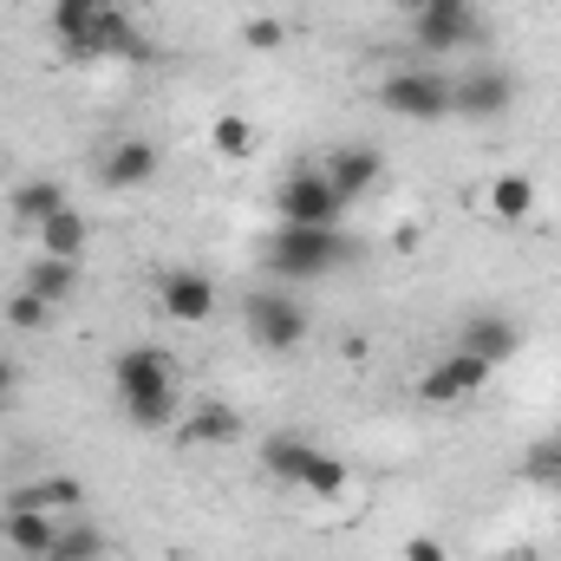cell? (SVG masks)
Returning a JSON list of instances; mask_svg holds the SVG:
<instances>
[{
    "instance_id": "6da1fadb",
    "label": "cell",
    "mask_w": 561,
    "mask_h": 561,
    "mask_svg": "<svg viewBox=\"0 0 561 561\" xmlns=\"http://www.w3.org/2000/svg\"><path fill=\"white\" fill-rule=\"evenodd\" d=\"M359 249H353V236L346 229H294V222H280L275 236L262 242V268L275 280H320L333 275L340 262H353Z\"/></svg>"
},
{
    "instance_id": "7a4b0ae2",
    "label": "cell",
    "mask_w": 561,
    "mask_h": 561,
    "mask_svg": "<svg viewBox=\"0 0 561 561\" xmlns=\"http://www.w3.org/2000/svg\"><path fill=\"white\" fill-rule=\"evenodd\" d=\"M275 216L294 222V229H340L346 196L333 190V176H327L320 163H300V170H287L275 183Z\"/></svg>"
},
{
    "instance_id": "3957f363",
    "label": "cell",
    "mask_w": 561,
    "mask_h": 561,
    "mask_svg": "<svg viewBox=\"0 0 561 561\" xmlns=\"http://www.w3.org/2000/svg\"><path fill=\"white\" fill-rule=\"evenodd\" d=\"M379 112H392V118H405V125H444L450 118V72H437V66H405V72H392V79H379Z\"/></svg>"
},
{
    "instance_id": "277c9868",
    "label": "cell",
    "mask_w": 561,
    "mask_h": 561,
    "mask_svg": "<svg viewBox=\"0 0 561 561\" xmlns=\"http://www.w3.org/2000/svg\"><path fill=\"white\" fill-rule=\"evenodd\" d=\"M242 327H249V340H255L262 353H294V346L307 340V307H300L287 287H255V294L242 300Z\"/></svg>"
},
{
    "instance_id": "5b68a950",
    "label": "cell",
    "mask_w": 561,
    "mask_h": 561,
    "mask_svg": "<svg viewBox=\"0 0 561 561\" xmlns=\"http://www.w3.org/2000/svg\"><path fill=\"white\" fill-rule=\"evenodd\" d=\"M112 386H118V405H144V399H170L183 392V373L163 346H125L112 359Z\"/></svg>"
},
{
    "instance_id": "8992f818",
    "label": "cell",
    "mask_w": 561,
    "mask_h": 561,
    "mask_svg": "<svg viewBox=\"0 0 561 561\" xmlns=\"http://www.w3.org/2000/svg\"><path fill=\"white\" fill-rule=\"evenodd\" d=\"M516 105V72L503 66H477V72H450V118L463 125H490Z\"/></svg>"
},
{
    "instance_id": "52a82bcc",
    "label": "cell",
    "mask_w": 561,
    "mask_h": 561,
    "mask_svg": "<svg viewBox=\"0 0 561 561\" xmlns=\"http://www.w3.org/2000/svg\"><path fill=\"white\" fill-rule=\"evenodd\" d=\"M477 7L470 0H431L419 7V20H412V39H419L424 59H450V53H463V46H477Z\"/></svg>"
},
{
    "instance_id": "ba28073f",
    "label": "cell",
    "mask_w": 561,
    "mask_h": 561,
    "mask_svg": "<svg viewBox=\"0 0 561 561\" xmlns=\"http://www.w3.org/2000/svg\"><path fill=\"white\" fill-rule=\"evenodd\" d=\"M490 359H477V353H463V346H450L437 366H424L419 373V399L424 405H463V399H477L483 386H490Z\"/></svg>"
},
{
    "instance_id": "9c48e42d",
    "label": "cell",
    "mask_w": 561,
    "mask_h": 561,
    "mask_svg": "<svg viewBox=\"0 0 561 561\" xmlns=\"http://www.w3.org/2000/svg\"><path fill=\"white\" fill-rule=\"evenodd\" d=\"M157 307L176 327H203V320H216V280L203 268H170V275H157Z\"/></svg>"
},
{
    "instance_id": "30bf717a",
    "label": "cell",
    "mask_w": 561,
    "mask_h": 561,
    "mask_svg": "<svg viewBox=\"0 0 561 561\" xmlns=\"http://www.w3.org/2000/svg\"><path fill=\"white\" fill-rule=\"evenodd\" d=\"M320 170L333 176V190H340L346 203H359V196L379 190V176H386V150H373V144H333V150L320 157Z\"/></svg>"
},
{
    "instance_id": "8fae6325",
    "label": "cell",
    "mask_w": 561,
    "mask_h": 561,
    "mask_svg": "<svg viewBox=\"0 0 561 561\" xmlns=\"http://www.w3.org/2000/svg\"><path fill=\"white\" fill-rule=\"evenodd\" d=\"M483 209H490V222L523 229V222H536V216H542V190H536V176H529V170H496V176L483 183Z\"/></svg>"
},
{
    "instance_id": "7c38bea8",
    "label": "cell",
    "mask_w": 561,
    "mask_h": 561,
    "mask_svg": "<svg viewBox=\"0 0 561 561\" xmlns=\"http://www.w3.org/2000/svg\"><path fill=\"white\" fill-rule=\"evenodd\" d=\"M157 170H163V150L150 138H118L99 157V183H105V190H150Z\"/></svg>"
},
{
    "instance_id": "4fadbf2b",
    "label": "cell",
    "mask_w": 561,
    "mask_h": 561,
    "mask_svg": "<svg viewBox=\"0 0 561 561\" xmlns=\"http://www.w3.org/2000/svg\"><path fill=\"white\" fill-rule=\"evenodd\" d=\"M144 53H150V46H144L138 20H131L125 7H105V13H99V26H92V39H85L72 59H85V66H92V59H144Z\"/></svg>"
},
{
    "instance_id": "5bb4252c",
    "label": "cell",
    "mask_w": 561,
    "mask_h": 561,
    "mask_svg": "<svg viewBox=\"0 0 561 561\" xmlns=\"http://www.w3.org/2000/svg\"><path fill=\"white\" fill-rule=\"evenodd\" d=\"M457 346H463V353H477V359H490V366H503V359H516L523 327H516V320H503V313H470V320L457 327Z\"/></svg>"
},
{
    "instance_id": "9a60e30c",
    "label": "cell",
    "mask_w": 561,
    "mask_h": 561,
    "mask_svg": "<svg viewBox=\"0 0 561 561\" xmlns=\"http://www.w3.org/2000/svg\"><path fill=\"white\" fill-rule=\"evenodd\" d=\"M170 431H176L183 450H216V444H236L242 437V412L236 405H196V412H183Z\"/></svg>"
},
{
    "instance_id": "2e32d148",
    "label": "cell",
    "mask_w": 561,
    "mask_h": 561,
    "mask_svg": "<svg viewBox=\"0 0 561 561\" xmlns=\"http://www.w3.org/2000/svg\"><path fill=\"white\" fill-rule=\"evenodd\" d=\"M79 280H85V268H79L72 255H39V262L20 275V287L39 294L46 307H72V300H79Z\"/></svg>"
},
{
    "instance_id": "e0dca14e",
    "label": "cell",
    "mask_w": 561,
    "mask_h": 561,
    "mask_svg": "<svg viewBox=\"0 0 561 561\" xmlns=\"http://www.w3.org/2000/svg\"><path fill=\"white\" fill-rule=\"evenodd\" d=\"M7 503H13V510H46V516H79L85 483H79V477H33V483H20Z\"/></svg>"
},
{
    "instance_id": "ac0fdd59",
    "label": "cell",
    "mask_w": 561,
    "mask_h": 561,
    "mask_svg": "<svg viewBox=\"0 0 561 561\" xmlns=\"http://www.w3.org/2000/svg\"><path fill=\"white\" fill-rule=\"evenodd\" d=\"M66 203H72V196H66L59 176H26V183L13 190V222H20V229H39V222H53Z\"/></svg>"
},
{
    "instance_id": "d6986e66",
    "label": "cell",
    "mask_w": 561,
    "mask_h": 561,
    "mask_svg": "<svg viewBox=\"0 0 561 561\" xmlns=\"http://www.w3.org/2000/svg\"><path fill=\"white\" fill-rule=\"evenodd\" d=\"M7 542L20 549V556H33V561H46L53 556V542H59V516H46V510H13L7 503Z\"/></svg>"
},
{
    "instance_id": "ffe728a7",
    "label": "cell",
    "mask_w": 561,
    "mask_h": 561,
    "mask_svg": "<svg viewBox=\"0 0 561 561\" xmlns=\"http://www.w3.org/2000/svg\"><path fill=\"white\" fill-rule=\"evenodd\" d=\"M112 0H53V13H46V26H53V39L66 46V59L92 39V26H99V13H105Z\"/></svg>"
},
{
    "instance_id": "44dd1931",
    "label": "cell",
    "mask_w": 561,
    "mask_h": 561,
    "mask_svg": "<svg viewBox=\"0 0 561 561\" xmlns=\"http://www.w3.org/2000/svg\"><path fill=\"white\" fill-rule=\"evenodd\" d=\"M33 236H39V255H72V262H79V255H85V236H92V229H85V216H79V209L66 203V209H59L53 222H39Z\"/></svg>"
},
{
    "instance_id": "7402d4cb",
    "label": "cell",
    "mask_w": 561,
    "mask_h": 561,
    "mask_svg": "<svg viewBox=\"0 0 561 561\" xmlns=\"http://www.w3.org/2000/svg\"><path fill=\"white\" fill-rule=\"evenodd\" d=\"M307 457H313V444H307V437H294V431H275V437H262V463L275 470L280 483H287V490L300 483V470H307Z\"/></svg>"
},
{
    "instance_id": "603a6c76",
    "label": "cell",
    "mask_w": 561,
    "mask_h": 561,
    "mask_svg": "<svg viewBox=\"0 0 561 561\" xmlns=\"http://www.w3.org/2000/svg\"><path fill=\"white\" fill-rule=\"evenodd\" d=\"M209 150H216V157H229V163L255 157V125H249L242 112H222V118L209 125Z\"/></svg>"
},
{
    "instance_id": "cb8c5ba5",
    "label": "cell",
    "mask_w": 561,
    "mask_h": 561,
    "mask_svg": "<svg viewBox=\"0 0 561 561\" xmlns=\"http://www.w3.org/2000/svg\"><path fill=\"white\" fill-rule=\"evenodd\" d=\"M536 490H561V431L556 437H536L529 450H523V463H516Z\"/></svg>"
},
{
    "instance_id": "d4e9b609",
    "label": "cell",
    "mask_w": 561,
    "mask_h": 561,
    "mask_svg": "<svg viewBox=\"0 0 561 561\" xmlns=\"http://www.w3.org/2000/svg\"><path fill=\"white\" fill-rule=\"evenodd\" d=\"M346 483H353V470H346V463H340V457H327V450H313V457H307V470H300V483H294V490H307V496H340V490H346Z\"/></svg>"
},
{
    "instance_id": "484cf974",
    "label": "cell",
    "mask_w": 561,
    "mask_h": 561,
    "mask_svg": "<svg viewBox=\"0 0 561 561\" xmlns=\"http://www.w3.org/2000/svg\"><path fill=\"white\" fill-rule=\"evenodd\" d=\"M99 556H105V536L92 523H59V542H53L46 561H99Z\"/></svg>"
},
{
    "instance_id": "4316f807",
    "label": "cell",
    "mask_w": 561,
    "mask_h": 561,
    "mask_svg": "<svg viewBox=\"0 0 561 561\" xmlns=\"http://www.w3.org/2000/svg\"><path fill=\"white\" fill-rule=\"evenodd\" d=\"M46 320H53V307H46L39 294H26V287H20V294L7 300V327H13V333H39Z\"/></svg>"
},
{
    "instance_id": "83f0119b",
    "label": "cell",
    "mask_w": 561,
    "mask_h": 561,
    "mask_svg": "<svg viewBox=\"0 0 561 561\" xmlns=\"http://www.w3.org/2000/svg\"><path fill=\"white\" fill-rule=\"evenodd\" d=\"M242 46L249 53H280L287 46V26H280L275 13H255V20H242Z\"/></svg>"
},
{
    "instance_id": "f1b7e54d",
    "label": "cell",
    "mask_w": 561,
    "mask_h": 561,
    "mask_svg": "<svg viewBox=\"0 0 561 561\" xmlns=\"http://www.w3.org/2000/svg\"><path fill=\"white\" fill-rule=\"evenodd\" d=\"M405 561H450V549H444L437 536H412V542H405Z\"/></svg>"
},
{
    "instance_id": "f546056e",
    "label": "cell",
    "mask_w": 561,
    "mask_h": 561,
    "mask_svg": "<svg viewBox=\"0 0 561 561\" xmlns=\"http://www.w3.org/2000/svg\"><path fill=\"white\" fill-rule=\"evenodd\" d=\"M13 392H20V366H13V359L0 353V412L13 405Z\"/></svg>"
},
{
    "instance_id": "4dcf8cb0",
    "label": "cell",
    "mask_w": 561,
    "mask_h": 561,
    "mask_svg": "<svg viewBox=\"0 0 561 561\" xmlns=\"http://www.w3.org/2000/svg\"><path fill=\"white\" fill-rule=\"evenodd\" d=\"M490 561H542L536 549H510V556H490Z\"/></svg>"
},
{
    "instance_id": "1f68e13d",
    "label": "cell",
    "mask_w": 561,
    "mask_h": 561,
    "mask_svg": "<svg viewBox=\"0 0 561 561\" xmlns=\"http://www.w3.org/2000/svg\"><path fill=\"white\" fill-rule=\"evenodd\" d=\"M405 7H412V13H419V7H431V0H405Z\"/></svg>"
}]
</instances>
